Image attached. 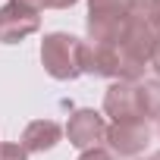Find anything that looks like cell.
<instances>
[{"instance_id": "6da1fadb", "label": "cell", "mask_w": 160, "mask_h": 160, "mask_svg": "<svg viewBox=\"0 0 160 160\" xmlns=\"http://www.w3.org/2000/svg\"><path fill=\"white\" fill-rule=\"evenodd\" d=\"M85 50L88 44L66 32H50L41 41V63L50 78L57 82H72L85 72Z\"/></svg>"}, {"instance_id": "7a4b0ae2", "label": "cell", "mask_w": 160, "mask_h": 160, "mask_svg": "<svg viewBox=\"0 0 160 160\" xmlns=\"http://www.w3.org/2000/svg\"><path fill=\"white\" fill-rule=\"evenodd\" d=\"M129 22V0H88V44H119Z\"/></svg>"}, {"instance_id": "3957f363", "label": "cell", "mask_w": 160, "mask_h": 160, "mask_svg": "<svg viewBox=\"0 0 160 160\" xmlns=\"http://www.w3.org/2000/svg\"><path fill=\"white\" fill-rule=\"evenodd\" d=\"M104 113L113 122H129V119H144V98H141V82H113L104 94Z\"/></svg>"}, {"instance_id": "277c9868", "label": "cell", "mask_w": 160, "mask_h": 160, "mask_svg": "<svg viewBox=\"0 0 160 160\" xmlns=\"http://www.w3.org/2000/svg\"><path fill=\"white\" fill-rule=\"evenodd\" d=\"M104 141L110 144V154H119V157H138V154L151 144V126H148V119L113 122V126H107Z\"/></svg>"}, {"instance_id": "5b68a950", "label": "cell", "mask_w": 160, "mask_h": 160, "mask_svg": "<svg viewBox=\"0 0 160 160\" xmlns=\"http://www.w3.org/2000/svg\"><path fill=\"white\" fill-rule=\"evenodd\" d=\"M41 28V16L16 0L0 7V44H19L22 38L35 35Z\"/></svg>"}, {"instance_id": "8992f818", "label": "cell", "mask_w": 160, "mask_h": 160, "mask_svg": "<svg viewBox=\"0 0 160 160\" xmlns=\"http://www.w3.org/2000/svg\"><path fill=\"white\" fill-rule=\"evenodd\" d=\"M66 135H69V144H75L78 151H88V148H98L107 135V122L98 110H75L66 122Z\"/></svg>"}, {"instance_id": "52a82bcc", "label": "cell", "mask_w": 160, "mask_h": 160, "mask_svg": "<svg viewBox=\"0 0 160 160\" xmlns=\"http://www.w3.org/2000/svg\"><path fill=\"white\" fill-rule=\"evenodd\" d=\"M60 135H63V129L53 119H35L22 132V151L25 154H44L60 141Z\"/></svg>"}, {"instance_id": "ba28073f", "label": "cell", "mask_w": 160, "mask_h": 160, "mask_svg": "<svg viewBox=\"0 0 160 160\" xmlns=\"http://www.w3.org/2000/svg\"><path fill=\"white\" fill-rule=\"evenodd\" d=\"M141 98H144V119H160V78H144L141 82Z\"/></svg>"}, {"instance_id": "9c48e42d", "label": "cell", "mask_w": 160, "mask_h": 160, "mask_svg": "<svg viewBox=\"0 0 160 160\" xmlns=\"http://www.w3.org/2000/svg\"><path fill=\"white\" fill-rule=\"evenodd\" d=\"M28 154L22 151V144H0V160H25Z\"/></svg>"}, {"instance_id": "30bf717a", "label": "cell", "mask_w": 160, "mask_h": 160, "mask_svg": "<svg viewBox=\"0 0 160 160\" xmlns=\"http://www.w3.org/2000/svg\"><path fill=\"white\" fill-rule=\"evenodd\" d=\"M78 160H113V154L104 151V148H88V151H82Z\"/></svg>"}, {"instance_id": "8fae6325", "label": "cell", "mask_w": 160, "mask_h": 160, "mask_svg": "<svg viewBox=\"0 0 160 160\" xmlns=\"http://www.w3.org/2000/svg\"><path fill=\"white\" fill-rule=\"evenodd\" d=\"M151 69H154V75L160 78V32H157V44H154V53H151V63H148Z\"/></svg>"}, {"instance_id": "7c38bea8", "label": "cell", "mask_w": 160, "mask_h": 160, "mask_svg": "<svg viewBox=\"0 0 160 160\" xmlns=\"http://www.w3.org/2000/svg\"><path fill=\"white\" fill-rule=\"evenodd\" d=\"M75 3H78V0H44V7H50V10H69Z\"/></svg>"}, {"instance_id": "4fadbf2b", "label": "cell", "mask_w": 160, "mask_h": 160, "mask_svg": "<svg viewBox=\"0 0 160 160\" xmlns=\"http://www.w3.org/2000/svg\"><path fill=\"white\" fill-rule=\"evenodd\" d=\"M16 3H22V7H28V10H44V0H16Z\"/></svg>"}, {"instance_id": "5bb4252c", "label": "cell", "mask_w": 160, "mask_h": 160, "mask_svg": "<svg viewBox=\"0 0 160 160\" xmlns=\"http://www.w3.org/2000/svg\"><path fill=\"white\" fill-rule=\"evenodd\" d=\"M151 160H160V151H157V154H154V157H151Z\"/></svg>"}, {"instance_id": "9a60e30c", "label": "cell", "mask_w": 160, "mask_h": 160, "mask_svg": "<svg viewBox=\"0 0 160 160\" xmlns=\"http://www.w3.org/2000/svg\"><path fill=\"white\" fill-rule=\"evenodd\" d=\"M157 132H160V119H157Z\"/></svg>"}]
</instances>
